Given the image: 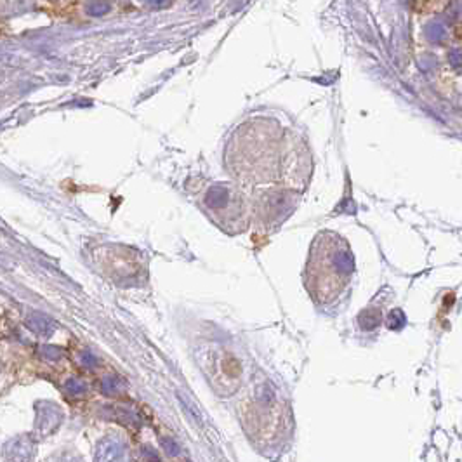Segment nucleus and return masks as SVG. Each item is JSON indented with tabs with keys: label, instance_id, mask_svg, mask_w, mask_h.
Segmentation results:
<instances>
[{
	"label": "nucleus",
	"instance_id": "obj_1",
	"mask_svg": "<svg viewBox=\"0 0 462 462\" xmlns=\"http://www.w3.org/2000/svg\"><path fill=\"white\" fill-rule=\"evenodd\" d=\"M353 277V254L343 236L323 231L313 240L306 264V288L313 301L330 306L347 292Z\"/></svg>",
	"mask_w": 462,
	"mask_h": 462
}]
</instances>
